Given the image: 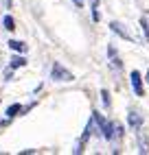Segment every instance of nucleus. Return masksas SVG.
Masks as SVG:
<instances>
[{
    "instance_id": "nucleus-1",
    "label": "nucleus",
    "mask_w": 149,
    "mask_h": 155,
    "mask_svg": "<svg viewBox=\"0 0 149 155\" xmlns=\"http://www.w3.org/2000/svg\"><path fill=\"white\" fill-rule=\"evenodd\" d=\"M92 116H94V122H97V127H99V131H101V136H103L105 140H112V138H114V125L105 120L99 111H92Z\"/></svg>"
},
{
    "instance_id": "nucleus-11",
    "label": "nucleus",
    "mask_w": 149,
    "mask_h": 155,
    "mask_svg": "<svg viewBox=\"0 0 149 155\" xmlns=\"http://www.w3.org/2000/svg\"><path fill=\"white\" fill-rule=\"evenodd\" d=\"M140 28H143V33H145V39L149 42V22H147V18H140Z\"/></svg>"
},
{
    "instance_id": "nucleus-6",
    "label": "nucleus",
    "mask_w": 149,
    "mask_h": 155,
    "mask_svg": "<svg viewBox=\"0 0 149 155\" xmlns=\"http://www.w3.org/2000/svg\"><path fill=\"white\" fill-rule=\"evenodd\" d=\"M108 57H110V64H112L116 70L123 66V64H121V59H119V53H116V48H114V46H108Z\"/></svg>"
},
{
    "instance_id": "nucleus-3",
    "label": "nucleus",
    "mask_w": 149,
    "mask_h": 155,
    "mask_svg": "<svg viewBox=\"0 0 149 155\" xmlns=\"http://www.w3.org/2000/svg\"><path fill=\"white\" fill-rule=\"evenodd\" d=\"M130 79H132V87H134V92H136V96H145V87H143V77H140V72L134 70L132 74H130Z\"/></svg>"
},
{
    "instance_id": "nucleus-13",
    "label": "nucleus",
    "mask_w": 149,
    "mask_h": 155,
    "mask_svg": "<svg viewBox=\"0 0 149 155\" xmlns=\"http://www.w3.org/2000/svg\"><path fill=\"white\" fill-rule=\"evenodd\" d=\"M5 28H7V31H13V28H16V22H13V18H11V15H7V18H5Z\"/></svg>"
},
{
    "instance_id": "nucleus-9",
    "label": "nucleus",
    "mask_w": 149,
    "mask_h": 155,
    "mask_svg": "<svg viewBox=\"0 0 149 155\" xmlns=\"http://www.w3.org/2000/svg\"><path fill=\"white\" fill-rule=\"evenodd\" d=\"M138 147H140L138 149L140 153H149V144H147V138L143 136V133H138Z\"/></svg>"
},
{
    "instance_id": "nucleus-7",
    "label": "nucleus",
    "mask_w": 149,
    "mask_h": 155,
    "mask_svg": "<svg viewBox=\"0 0 149 155\" xmlns=\"http://www.w3.org/2000/svg\"><path fill=\"white\" fill-rule=\"evenodd\" d=\"M9 48L16 50V53H26V44L20 42V39H11V42H9Z\"/></svg>"
},
{
    "instance_id": "nucleus-12",
    "label": "nucleus",
    "mask_w": 149,
    "mask_h": 155,
    "mask_svg": "<svg viewBox=\"0 0 149 155\" xmlns=\"http://www.w3.org/2000/svg\"><path fill=\"white\" fill-rule=\"evenodd\" d=\"M92 20L99 22V0H92Z\"/></svg>"
},
{
    "instance_id": "nucleus-8",
    "label": "nucleus",
    "mask_w": 149,
    "mask_h": 155,
    "mask_svg": "<svg viewBox=\"0 0 149 155\" xmlns=\"http://www.w3.org/2000/svg\"><path fill=\"white\" fill-rule=\"evenodd\" d=\"M22 111H24V107L16 103V105H11V107L7 109V116H9V118H13V116H18V114H22Z\"/></svg>"
},
{
    "instance_id": "nucleus-15",
    "label": "nucleus",
    "mask_w": 149,
    "mask_h": 155,
    "mask_svg": "<svg viewBox=\"0 0 149 155\" xmlns=\"http://www.w3.org/2000/svg\"><path fill=\"white\" fill-rule=\"evenodd\" d=\"M72 2H74V7H79V9L83 7V0H72Z\"/></svg>"
},
{
    "instance_id": "nucleus-2",
    "label": "nucleus",
    "mask_w": 149,
    "mask_h": 155,
    "mask_svg": "<svg viewBox=\"0 0 149 155\" xmlns=\"http://www.w3.org/2000/svg\"><path fill=\"white\" fill-rule=\"evenodd\" d=\"M50 77H53V81H61V83H66V81H72L74 77H72V72L70 70H66L59 61H55L53 64V68H50Z\"/></svg>"
},
{
    "instance_id": "nucleus-14",
    "label": "nucleus",
    "mask_w": 149,
    "mask_h": 155,
    "mask_svg": "<svg viewBox=\"0 0 149 155\" xmlns=\"http://www.w3.org/2000/svg\"><path fill=\"white\" fill-rule=\"evenodd\" d=\"M101 96H103V105H110V92L108 90H101Z\"/></svg>"
},
{
    "instance_id": "nucleus-5",
    "label": "nucleus",
    "mask_w": 149,
    "mask_h": 155,
    "mask_svg": "<svg viewBox=\"0 0 149 155\" xmlns=\"http://www.w3.org/2000/svg\"><path fill=\"white\" fill-rule=\"evenodd\" d=\"M127 122H130L132 129H140V127H143V118H140V114H138V111H130Z\"/></svg>"
},
{
    "instance_id": "nucleus-10",
    "label": "nucleus",
    "mask_w": 149,
    "mask_h": 155,
    "mask_svg": "<svg viewBox=\"0 0 149 155\" xmlns=\"http://www.w3.org/2000/svg\"><path fill=\"white\" fill-rule=\"evenodd\" d=\"M9 66H11L13 70H16V68H22V66H26V59H24V57H13Z\"/></svg>"
},
{
    "instance_id": "nucleus-4",
    "label": "nucleus",
    "mask_w": 149,
    "mask_h": 155,
    "mask_svg": "<svg viewBox=\"0 0 149 155\" xmlns=\"http://www.w3.org/2000/svg\"><path fill=\"white\" fill-rule=\"evenodd\" d=\"M110 28H112V33H116L119 37L127 39V42H132V35H130V33H127V31L123 28V24H121V22H110Z\"/></svg>"
},
{
    "instance_id": "nucleus-16",
    "label": "nucleus",
    "mask_w": 149,
    "mask_h": 155,
    "mask_svg": "<svg viewBox=\"0 0 149 155\" xmlns=\"http://www.w3.org/2000/svg\"><path fill=\"white\" fill-rule=\"evenodd\" d=\"M147 83H149V70H147Z\"/></svg>"
}]
</instances>
